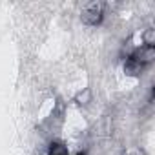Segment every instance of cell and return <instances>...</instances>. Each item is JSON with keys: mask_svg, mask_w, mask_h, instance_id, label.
<instances>
[{"mask_svg": "<svg viewBox=\"0 0 155 155\" xmlns=\"http://www.w3.org/2000/svg\"><path fill=\"white\" fill-rule=\"evenodd\" d=\"M102 18H104V8H102V4H99V2L88 4V6L84 8V11H82V20H84L86 24H90V26L101 24Z\"/></svg>", "mask_w": 155, "mask_h": 155, "instance_id": "6da1fadb", "label": "cell"}, {"mask_svg": "<svg viewBox=\"0 0 155 155\" xmlns=\"http://www.w3.org/2000/svg\"><path fill=\"white\" fill-rule=\"evenodd\" d=\"M142 69H144V66L139 64L135 58H131V57L126 58V62H124V71H126L128 75H139Z\"/></svg>", "mask_w": 155, "mask_h": 155, "instance_id": "3957f363", "label": "cell"}, {"mask_svg": "<svg viewBox=\"0 0 155 155\" xmlns=\"http://www.w3.org/2000/svg\"><path fill=\"white\" fill-rule=\"evenodd\" d=\"M130 57L135 58L139 64L146 66L148 62H151V60L155 58V49H153V46H140V48H137Z\"/></svg>", "mask_w": 155, "mask_h": 155, "instance_id": "7a4b0ae2", "label": "cell"}, {"mask_svg": "<svg viewBox=\"0 0 155 155\" xmlns=\"http://www.w3.org/2000/svg\"><path fill=\"white\" fill-rule=\"evenodd\" d=\"M49 155H68V148L62 142H53L49 146Z\"/></svg>", "mask_w": 155, "mask_h": 155, "instance_id": "277c9868", "label": "cell"}, {"mask_svg": "<svg viewBox=\"0 0 155 155\" xmlns=\"http://www.w3.org/2000/svg\"><path fill=\"white\" fill-rule=\"evenodd\" d=\"M79 155H84V153H79Z\"/></svg>", "mask_w": 155, "mask_h": 155, "instance_id": "52a82bcc", "label": "cell"}, {"mask_svg": "<svg viewBox=\"0 0 155 155\" xmlns=\"http://www.w3.org/2000/svg\"><path fill=\"white\" fill-rule=\"evenodd\" d=\"M90 101H91V91H90L88 88H84V90H82L79 95L75 97V102H79L81 106H82V104H88Z\"/></svg>", "mask_w": 155, "mask_h": 155, "instance_id": "8992f818", "label": "cell"}, {"mask_svg": "<svg viewBox=\"0 0 155 155\" xmlns=\"http://www.w3.org/2000/svg\"><path fill=\"white\" fill-rule=\"evenodd\" d=\"M142 40H144V46H153V44H155V29H153V28L144 29Z\"/></svg>", "mask_w": 155, "mask_h": 155, "instance_id": "5b68a950", "label": "cell"}]
</instances>
